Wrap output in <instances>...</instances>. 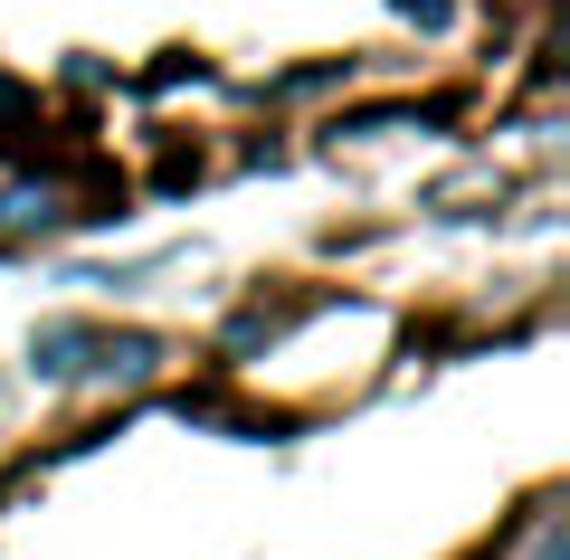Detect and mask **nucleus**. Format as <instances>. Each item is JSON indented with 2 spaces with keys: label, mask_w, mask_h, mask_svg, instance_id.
Instances as JSON below:
<instances>
[{
  "label": "nucleus",
  "mask_w": 570,
  "mask_h": 560,
  "mask_svg": "<svg viewBox=\"0 0 570 560\" xmlns=\"http://www.w3.org/2000/svg\"><path fill=\"white\" fill-rule=\"evenodd\" d=\"M29 352H39V371H48V381H77V371H86V352H96V323H48V333L29 342Z\"/></svg>",
  "instance_id": "nucleus-1"
},
{
  "label": "nucleus",
  "mask_w": 570,
  "mask_h": 560,
  "mask_svg": "<svg viewBox=\"0 0 570 560\" xmlns=\"http://www.w3.org/2000/svg\"><path fill=\"white\" fill-rule=\"evenodd\" d=\"M58 180H10V190H0V228H48L58 219Z\"/></svg>",
  "instance_id": "nucleus-2"
},
{
  "label": "nucleus",
  "mask_w": 570,
  "mask_h": 560,
  "mask_svg": "<svg viewBox=\"0 0 570 560\" xmlns=\"http://www.w3.org/2000/svg\"><path fill=\"white\" fill-rule=\"evenodd\" d=\"M400 10H409V20H428V29L448 20V0H400Z\"/></svg>",
  "instance_id": "nucleus-3"
}]
</instances>
